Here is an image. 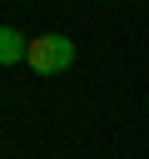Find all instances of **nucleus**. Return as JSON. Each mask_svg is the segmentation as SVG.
<instances>
[{
  "instance_id": "nucleus-1",
  "label": "nucleus",
  "mask_w": 149,
  "mask_h": 159,
  "mask_svg": "<svg viewBox=\"0 0 149 159\" xmlns=\"http://www.w3.org/2000/svg\"><path fill=\"white\" fill-rule=\"evenodd\" d=\"M30 70L35 75H60V70H70L74 65V40H65V35H40V40H30Z\"/></svg>"
},
{
  "instance_id": "nucleus-2",
  "label": "nucleus",
  "mask_w": 149,
  "mask_h": 159,
  "mask_svg": "<svg viewBox=\"0 0 149 159\" xmlns=\"http://www.w3.org/2000/svg\"><path fill=\"white\" fill-rule=\"evenodd\" d=\"M30 55V40L20 35V30H10V25H0V65H15V60H25Z\"/></svg>"
}]
</instances>
